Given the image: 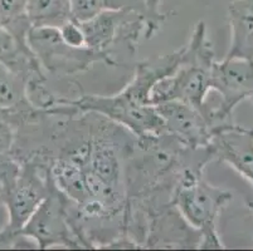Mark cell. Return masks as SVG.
I'll return each instance as SVG.
<instances>
[{
  "label": "cell",
  "instance_id": "obj_13",
  "mask_svg": "<svg viewBox=\"0 0 253 251\" xmlns=\"http://www.w3.org/2000/svg\"><path fill=\"white\" fill-rule=\"evenodd\" d=\"M27 15L32 27L59 28L72 19L71 0H28Z\"/></svg>",
  "mask_w": 253,
  "mask_h": 251
},
{
  "label": "cell",
  "instance_id": "obj_15",
  "mask_svg": "<svg viewBox=\"0 0 253 251\" xmlns=\"http://www.w3.org/2000/svg\"><path fill=\"white\" fill-rule=\"evenodd\" d=\"M28 102L27 80L0 64V109H10Z\"/></svg>",
  "mask_w": 253,
  "mask_h": 251
},
{
  "label": "cell",
  "instance_id": "obj_1",
  "mask_svg": "<svg viewBox=\"0 0 253 251\" xmlns=\"http://www.w3.org/2000/svg\"><path fill=\"white\" fill-rule=\"evenodd\" d=\"M215 63L213 44L204 22H198L192 36L181 47V64L171 75L159 80L150 92V105L181 101L204 112L211 92V71Z\"/></svg>",
  "mask_w": 253,
  "mask_h": 251
},
{
  "label": "cell",
  "instance_id": "obj_18",
  "mask_svg": "<svg viewBox=\"0 0 253 251\" xmlns=\"http://www.w3.org/2000/svg\"><path fill=\"white\" fill-rule=\"evenodd\" d=\"M15 142V127L0 113V158L10 156Z\"/></svg>",
  "mask_w": 253,
  "mask_h": 251
},
{
  "label": "cell",
  "instance_id": "obj_9",
  "mask_svg": "<svg viewBox=\"0 0 253 251\" xmlns=\"http://www.w3.org/2000/svg\"><path fill=\"white\" fill-rule=\"evenodd\" d=\"M214 160L228 163L253 183V130L234 123L223 126L208 144Z\"/></svg>",
  "mask_w": 253,
  "mask_h": 251
},
{
  "label": "cell",
  "instance_id": "obj_3",
  "mask_svg": "<svg viewBox=\"0 0 253 251\" xmlns=\"http://www.w3.org/2000/svg\"><path fill=\"white\" fill-rule=\"evenodd\" d=\"M56 105L68 106L77 113L100 114L127 130L136 138L155 137L165 132L164 123L155 106L134 102L123 91L111 96L82 94L75 100L57 98Z\"/></svg>",
  "mask_w": 253,
  "mask_h": 251
},
{
  "label": "cell",
  "instance_id": "obj_8",
  "mask_svg": "<svg viewBox=\"0 0 253 251\" xmlns=\"http://www.w3.org/2000/svg\"><path fill=\"white\" fill-rule=\"evenodd\" d=\"M165 133L193 148L208 147L214 131L201 109L181 101H167L155 106Z\"/></svg>",
  "mask_w": 253,
  "mask_h": 251
},
{
  "label": "cell",
  "instance_id": "obj_2",
  "mask_svg": "<svg viewBox=\"0 0 253 251\" xmlns=\"http://www.w3.org/2000/svg\"><path fill=\"white\" fill-rule=\"evenodd\" d=\"M204 169L203 165L184 169L172 192L171 204L190 226L201 232V249H224L218 234L217 220L233 195L207 182Z\"/></svg>",
  "mask_w": 253,
  "mask_h": 251
},
{
  "label": "cell",
  "instance_id": "obj_4",
  "mask_svg": "<svg viewBox=\"0 0 253 251\" xmlns=\"http://www.w3.org/2000/svg\"><path fill=\"white\" fill-rule=\"evenodd\" d=\"M27 41L44 73L56 77L77 75L92 69L96 63L116 67L106 53L67 44L62 39L58 28L32 27Z\"/></svg>",
  "mask_w": 253,
  "mask_h": 251
},
{
  "label": "cell",
  "instance_id": "obj_5",
  "mask_svg": "<svg viewBox=\"0 0 253 251\" xmlns=\"http://www.w3.org/2000/svg\"><path fill=\"white\" fill-rule=\"evenodd\" d=\"M18 236L32 240L41 250L84 249L71 222L70 200L54 186L52 179L49 192L18 232Z\"/></svg>",
  "mask_w": 253,
  "mask_h": 251
},
{
  "label": "cell",
  "instance_id": "obj_7",
  "mask_svg": "<svg viewBox=\"0 0 253 251\" xmlns=\"http://www.w3.org/2000/svg\"><path fill=\"white\" fill-rule=\"evenodd\" d=\"M201 232L186 222L172 204L146 218L142 249H201Z\"/></svg>",
  "mask_w": 253,
  "mask_h": 251
},
{
  "label": "cell",
  "instance_id": "obj_11",
  "mask_svg": "<svg viewBox=\"0 0 253 251\" xmlns=\"http://www.w3.org/2000/svg\"><path fill=\"white\" fill-rule=\"evenodd\" d=\"M231 45L225 58L253 61V0H233L228 5Z\"/></svg>",
  "mask_w": 253,
  "mask_h": 251
},
{
  "label": "cell",
  "instance_id": "obj_17",
  "mask_svg": "<svg viewBox=\"0 0 253 251\" xmlns=\"http://www.w3.org/2000/svg\"><path fill=\"white\" fill-rule=\"evenodd\" d=\"M59 34H61L62 39H63L67 44L72 45V47L84 48L86 45V38H84V33L82 31L81 24L76 22L75 19H71L68 22L64 23L63 25L58 28Z\"/></svg>",
  "mask_w": 253,
  "mask_h": 251
},
{
  "label": "cell",
  "instance_id": "obj_10",
  "mask_svg": "<svg viewBox=\"0 0 253 251\" xmlns=\"http://www.w3.org/2000/svg\"><path fill=\"white\" fill-rule=\"evenodd\" d=\"M0 64L24 78L27 83L47 79L28 43L19 40L3 27H0Z\"/></svg>",
  "mask_w": 253,
  "mask_h": 251
},
{
  "label": "cell",
  "instance_id": "obj_12",
  "mask_svg": "<svg viewBox=\"0 0 253 251\" xmlns=\"http://www.w3.org/2000/svg\"><path fill=\"white\" fill-rule=\"evenodd\" d=\"M124 9H130L141 14L146 27L148 10L144 0H71L72 19L78 23L92 19L103 11L124 10Z\"/></svg>",
  "mask_w": 253,
  "mask_h": 251
},
{
  "label": "cell",
  "instance_id": "obj_6",
  "mask_svg": "<svg viewBox=\"0 0 253 251\" xmlns=\"http://www.w3.org/2000/svg\"><path fill=\"white\" fill-rule=\"evenodd\" d=\"M219 94V103L209 106L207 118L217 132L232 122L234 108L247 98H253V61L223 58L215 61L211 71V92Z\"/></svg>",
  "mask_w": 253,
  "mask_h": 251
},
{
  "label": "cell",
  "instance_id": "obj_19",
  "mask_svg": "<svg viewBox=\"0 0 253 251\" xmlns=\"http://www.w3.org/2000/svg\"><path fill=\"white\" fill-rule=\"evenodd\" d=\"M248 207H250L251 210L253 211V201H250V202H248Z\"/></svg>",
  "mask_w": 253,
  "mask_h": 251
},
{
  "label": "cell",
  "instance_id": "obj_16",
  "mask_svg": "<svg viewBox=\"0 0 253 251\" xmlns=\"http://www.w3.org/2000/svg\"><path fill=\"white\" fill-rule=\"evenodd\" d=\"M144 1L148 10V19H146L144 36L146 39H151L162 28L163 23L168 18V14L160 10L163 0H144Z\"/></svg>",
  "mask_w": 253,
  "mask_h": 251
},
{
  "label": "cell",
  "instance_id": "obj_14",
  "mask_svg": "<svg viewBox=\"0 0 253 251\" xmlns=\"http://www.w3.org/2000/svg\"><path fill=\"white\" fill-rule=\"evenodd\" d=\"M27 5L28 0H0V27L5 28L22 41H27L32 28L27 15Z\"/></svg>",
  "mask_w": 253,
  "mask_h": 251
}]
</instances>
